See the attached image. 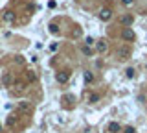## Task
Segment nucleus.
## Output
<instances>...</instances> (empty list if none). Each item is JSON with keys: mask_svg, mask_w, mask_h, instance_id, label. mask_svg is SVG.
I'll return each instance as SVG.
<instances>
[{"mask_svg": "<svg viewBox=\"0 0 147 133\" xmlns=\"http://www.w3.org/2000/svg\"><path fill=\"white\" fill-rule=\"evenodd\" d=\"M85 43H87V46H90V45H94V39H92V37H87V39H85Z\"/></svg>", "mask_w": 147, "mask_h": 133, "instance_id": "f3484780", "label": "nucleus"}, {"mask_svg": "<svg viewBox=\"0 0 147 133\" xmlns=\"http://www.w3.org/2000/svg\"><path fill=\"white\" fill-rule=\"evenodd\" d=\"M83 54H85V56H94V48L85 45V46H83Z\"/></svg>", "mask_w": 147, "mask_h": 133, "instance_id": "f8f14e48", "label": "nucleus"}, {"mask_svg": "<svg viewBox=\"0 0 147 133\" xmlns=\"http://www.w3.org/2000/svg\"><path fill=\"white\" fill-rule=\"evenodd\" d=\"M50 32H52V33H57V26H55V24H50Z\"/></svg>", "mask_w": 147, "mask_h": 133, "instance_id": "6ab92c4d", "label": "nucleus"}, {"mask_svg": "<svg viewBox=\"0 0 147 133\" xmlns=\"http://www.w3.org/2000/svg\"><path fill=\"white\" fill-rule=\"evenodd\" d=\"M123 133H134V128H131V126L125 128V131H123Z\"/></svg>", "mask_w": 147, "mask_h": 133, "instance_id": "aec40b11", "label": "nucleus"}, {"mask_svg": "<svg viewBox=\"0 0 147 133\" xmlns=\"http://www.w3.org/2000/svg\"><path fill=\"white\" fill-rule=\"evenodd\" d=\"M83 78H85V81H87V83H90V81L94 80V74H92L90 70H87V72H85V76H83Z\"/></svg>", "mask_w": 147, "mask_h": 133, "instance_id": "4468645a", "label": "nucleus"}, {"mask_svg": "<svg viewBox=\"0 0 147 133\" xmlns=\"http://www.w3.org/2000/svg\"><path fill=\"white\" fill-rule=\"evenodd\" d=\"M26 78H28L30 81H35V80H37V76H35V72H33V70H28V72H26Z\"/></svg>", "mask_w": 147, "mask_h": 133, "instance_id": "dca6fc26", "label": "nucleus"}, {"mask_svg": "<svg viewBox=\"0 0 147 133\" xmlns=\"http://www.w3.org/2000/svg\"><path fill=\"white\" fill-rule=\"evenodd\" d=\"M13 87H17V89H15L17 92H22V91L26 89V83H24V81H15V83H13Z\"/></svg>", "mask_w": 147, "mask_h": 133, "instance_id": "9b49d317", "label": "nucleus"}, {"mask_svg": "<svg viewBox=\"0 0 147 133\" xmlns=\"http://www.w3.org/2000/svg\"><path fill=\"white\" fill-rule=\"evenodd\" d=\"M88 102H90V104H96V102H99V94H98V92H92V94L88 96Z\"/></svg>", "mask_w": 147, "mask_h": 133, "instance_id": "ddd939ff", "label": "nucleus"}, {"mask_svg": "<svg viewBox=\"0 0 147 133\" xmlns=\"http://www.w3.org/2000/svg\"><path fill=\"white\" fill-rule=\"evenodd\" d=\"M116 54H118V57H119L121 61H127L131 56H133V48H131V46H127V45H121Z\"/></svg>", "mask_w": 147, "mask_h": 133, "instance_id": "f257e3e1", "label": "nucleus"}, {"mask_svg": "<svg viewBox=\"0 0 147 133\" xmlns=\"http://www.w3.org/2000/svg\"><path fill=\"white\" fill-rule=\"evenodd\" d=\"M107 50H109V43H107L105 39L98 41V52H107Z\"/></svg>", "mask_w": 147, "mask_h": 133, "instance_id": "6e6552de", "label": "nucleus"}, {"mask_svg": "<svg viewBox=\"0 0 147 133\" xmlns=\"http://www.w3.org/2000/svg\"><path fill=\"white\" fill-rule=\"evenodd\" d=\"M68 78H70V72H68V70H61V72L55 74V80L59 81V83H66Z\"/></svg>", "mask_w": 147, "mask_h": 133, "instance_id": "20e7f679", "label": "nucleus"}, {"mask_svg": "<svg viewBox=\"0 0 147 133\" xmlns=\"http://www.w3.org/2000/svg\"><path fill=\"white\" fill-rule=\"evenodd\" d=\"M125 76H127V78H134V76H136V70H134L133 66H129V68L125 70Z\"/></svg>", "mask_w": 147, "mask_h": 133, "instance_id": "2eb2a0df", "label": "nucleus"}, {"mask_svg": "<svg viewBox=\"0 0 147 133\" xmlns=\"http://www.w3.org/2000/svg\"><path fill=\"white\" fill-rule=\"evenodd\" d=\"M17 109L20 113H30V111H32V105H30V102H18Z\"/></svg>", "mask_w": 147, "mask_h": 133, "instance_id": "423d86ee", "label": "nucleus"}, {"mask_svg": "<svg viewBox=\"0 0 147 133\" xmlns=\"http://www.w3.org/2000/svg\"><path fill=\"white\" fill-rule=\"evenodd\" d=\"M110 17H112V9H109V7H103V9L99 11V19H101L103 22L110 21Z\"/></svg>", "mask_w": 147, "mask_h": 133, "instance_id": "39448f33", "label": "nucleus"}, {"mask_svg": "<svg viewBox=\"0 0 147 133\" xmlns=\"http://www.w3.org/2000/svg\"><path fill=\"white\" fill-rule=\"evenodd\" d=\"M121 39H123V41H134L136 35H134V32L131 28H123L121 30Z\"/></svg>", "mask_w": 147, "mask_h": 133, "instance_id": "7ed1b4c3", "label": "nucleus"}, {"mask_svg": "<svg viewBox=\"0 0 147 133\" xmlns=\"http://www.w3.org/2000/svg\"><path fill=\"white\" fill-rule=\"evenodd\" d=\"M15 19H17V17H15L13 11H6V13H4V21H6V22H15Z\"/></svg>", "mask_w": 147, "mask_h": 133, "instance_id": "1a4fd4ad", "label": "nucleus"}, {"mask_svg": "<svg viewBox=\"0 0 147 133\" xmlns=\"http://www.w3.org/2000/svg\"><path fill=\"white\" fill-rule=\"evenodd\" d=\"M0 131H2V126H0Z\"/></svg>", "mask_w": 147, "mask_h": 133, "instance_id": "412c9836", "label": "nucleus"}, {"mask_svg": "<svg viewBox=\"0 0 147 133\" xmlns=\"http://www.w3.org/2000/svg\"><path fill=\"white\" fill-rule=\"evenodd\" d=\"M133 22H134V17H133L131 13H125V15H121V17H119V24L125 26V28H127V26H131Z\"/></svg>", "mask_w": 147, "mask_h": 133, "instance_id": "f03ea898", "label": "nucleus"}, {"mask_svg": "<svg viewBox=\"0 0 147 133\" xmlns=\"http://www.w3.org/2000/svg\"><path fill=\"white\" fill-rule=\"evenodd\" d=\"M133 2H134V0H121L123 6H133Z\"/></svg>", "mask_w": 147, "mask_h": 133, "instance_id": "a211bd4d", "label": "nucleus"}, {"mask_svg": "<svg viewBox=\"0 0 147 133\" xmlns=\"http://www.w3.org/2000/svg\"><path fill=\"white\" fill-rule=\"evenodd\" d=\"M0 81H2L4 87H9V85H11V74H9V72H4V74H2V80H0Z\"/></svg>", "mask_w": 147, "mask_h": 133, "instance_id": "0eeeda50", "label": "nucleus"}, {"mask_svg": "<svg viewBox=\"0 0 147 133\" xmlns=\"http://www.w3.org/2000/svg\"><path fill=\"white\" fill-rule=\"evenodd\" d=\"M119 130H121V126H119L118 122H110V124H109V131H110V133H118Z\"/></svg>", "mask_w": 147, "mask_h": 133, "instance_id": "9d476101", "label": "nucleus"}]
</instances>
